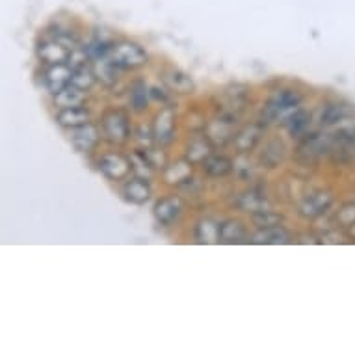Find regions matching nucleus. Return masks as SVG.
<instances>
[{
    "instance_id": "nucleus-6",
    "label": "nucleus",
    "mask_w": 355,
    "mask_h": 355,
    "mask_svg": "<svg viewBox=\"0 0 355 355\" xmlns=\"http://www.w3.org/2000/svg\"><path fill=\"white\" fill-rule=\"evenodd\" d=\"M71 76H73V69L69 65L62 64H53L45 73V86L49 87L51 94H60L64 87H67L71 84Z\"/></svg>"
},
{
    "instance_id": "nucleus-22",
    "label": "nucleus",
    "mask_w": 355,
    "mask_h": 355,
    "mask_svg": "<svg viewBox=\"0 0 355 355\" xmlns=\"http://www.w3.org/2000/svg\"><path fill=\"white\" fill-rule=\"evenodd\" d=\"M285 155V146L281 140H272L268 146L264 147V151L261 155V164L266 168H277L279 162L283 160Z\"/></svg>"
},
{
    "instance_id": "nucleus-1",
    "label": "nucleus",
    "mask_w": 355,
    "mask_h": 355,
    "mask_svg": "<svg viewBox=\"0 0 355 355\" xmlns=\"http://www.w3.org/2000/svg\"><path fill=\"white\" fill-rule=\"evenodd\" d=\"M108 58L116 64L117 69H138L147 64L146 51L130 41H121L114 45Z\"/></svg>"
},
{
    "instance_id": "nucleus-7",
    "label": "nucleus",
    "mask_w": 355,
    "mask_h": 355,
    "mask_svg": "<svg viewBox=\"0 0 355 355\" xmlns=\"http://www.w3.org/2000/svg\"><path fill=\"white\" fill-rule=\"evenodd\" d=\"M333 203L331 193L327 192H315L307 196L300 205V214L305 218H318L326 212Z\"/></svg>"
},
{
    "instance_id": "nucleus-29",
    "label": "nucleus",
    "mask_w": 355,
    "mask_h": 355,
    "mask_svg": "<svg viewBox=\"0 0 355 355\" xmlns=\"http://www.w3.org/2000/svg\"><path fill=\"white\" fill-rule=\"evenodd\" d=\"M337 223L340 227H352V225H355V203L344 205L343 209L338 210Z\"/></svg>"
},
{
    "instance_id": "nucleus-27",
    "label": "nucleus",
    "mask_w": 355,
    "mask_h": 355,
    "mask_svg": "<svg viewBox=\"0 0 355 355\" xmlns=\"http://www.w3.org/2000/svg\"><path fill=\"white\" fill-rule=\"evenodd\" d=\"M262 205H264V198L257 192H245L236 199V207L244 212H251V214L261 210Z\"/></svg>"
},
{
    "instance_id": "nucleus-21",
    "label": "nucleus",
    "mask_w": 355,
    "mask_h": 355,
    "mask_svg": "<svg viewBox=\"0 0 355 355\" xmlns=\"http://www.w3.org/2000/svg\"><path fill=\"white\" fill-rule=\"evenodd\" d=\"M94 71H95V75H97V78H99L103 84H106V86L116 84L117 67L116 64L108 58V56H101V58H97V62H95L94 65Z\"/></svg>"
},
{
    "instance_id": "nucleus-18",
    "label": "nucleus",
    "mask_w": 355,
    "mask_h": 355,
    "mask_svg": "<svg viewBox=\"0 0 355 355\" xmlns=\"http://www.w3.org/2000/svg\"><path fill=\"white\" fill-rule=\"evenodd\" d=\"M203 169L209 177L220 179V177H227L233 171V162L227 157H209L203 162Z\"/></svg>"
},
{
    "instance_id": "nucleus-28",
    "label": "nucleus",
    "mask_w": 355,
    "mask_h": 355,
    "mask_svg": "<svg viewBox=\"0 0 355 355\" xmlns=\"http://www.w3.org/2000/svg\"><path fill=\"white\" fill-rule=\"evenodd\" d=\"M149 105V97H147V87L144 82H136L135 86L130 87V106L135 112H144Z\"/></svg>"
},
{
    "instance_id": "nucleus-16",
    "label": "nucleus",
    "mask_w": 355,
    "mask_h": 355,
    "mask_svg": "<svg viewBox=\"0 0 355 355\" xmlns=\"http://www.w3.org/2000/svg\"><path fill=\"white\" fill-rule=\"evenodd\" d=\"M181 214V205L179 201L173 198H166L157 201L155 205V218H157L158 223H162V225H169V223H173L177 218Z\"/></svg>"
},
{
    "instance_id": "nucleus-19",
    "label": "nucleus",
    "mask_w": 355,
    "mask_h": 355,
    "mask_svg": "<svg viewBox=\"0 0 355 355\" xmlns=\"http://www.w3.org/2000/svg\"><path fill=\"white\" fill-rule=\"evenodd\" d=\"M54 99H56V105L60 108H73V106H82V103L86 101V94L73 84H69L60 94L54 95Z\"/></svg>"
},
{
    "instance_id": "nucleus-8",
    "label": "nucleus",
    "mask_w": 355,
    "mask_h": 355,
    "mask_svg": "<svg viewBox=\"0 0 355 355\" xmlns=\"http://www.w3.org/2000/svg\"><path fill=\"white\" fill-rule=\"evenodd\" d=\"M71 51L73 49L65 45L64 41L58 40V37H54L53 41H45L43 45H40V56L51 65L65 62L71 56Z\"/></svg>"
},
{
    "instance_id": "nucleus-10",
    "label": "nucleus",
    "mask_w": 355,
    "mask_h": 355,
    "mask_svg": "<svg viewBox=\"0 0 355 355\" xmlns=\"http://www.w3.org/2000/svg\"><path fill=\"white\" fill-rule=\"evenodd\" d=\"M262 130H264V127H262L261 123L242 128L239 135L233 138V144H234V147H236V151L239 153L253 151L257 144H259V140H261Z\"/></svg>"
},
{
    "instance_id": "nucleus-26",
    "label": "nucleus",
    "mask_w": 355,
    "mask_h": 355,
    "mask_svg": "<svg viewBox=\"0 0 355 355\" xmlns=\"http://www.w3.org/2000/svg\"><path fill=\"white\" fill-rule=\"evenodd\" d=\"M251 220H253V223H255L259 229H268V227H275V225H279L281 221H283V218H281L279 214L272 212V210L261 209L251 214Z\"/></svg>"
},
{
    "instance_id": "nucleus-20",
    "label": "nucleus",
    "mask_w": 355,
    "mask_h": 355,
    "mask_svg": "<svg viewBox=\"0 0 355 355\" xmlns=\"http://www.w3.org/2000/svg\"><path fill=\"white\" fill-rule=\"evenodd\" d=\"M164 80H166V84L169 86V89H173L177 94H190V92H193L192 78L188 75H184L182 71H168L166 76H164Z\"/></svg>"
},
{
    "instance_id": "nucleus-23",
    "label": "nucleus",
    "mask_w": 355,
    "mask_h": 355,
    "mask_svg": "<svg viewBox=\"0 0 355 355\" xmlns=\"http://www.w3.org/2000/svg\"><path fill=\"white\" fill-rule=\"evenodd\" d=\"M95 78H97L95 71L92 67H87L86 64H80L73 69L71 84L78 87V89H82V92H87L95 84Z\"/></svg>"
},
{
    "instance_id": "nucleus-15",
    "label": "nucleus",
    "mask_w": 355,
    "mask_h": 355,
    "mask_svg": "<svg viewBox=\"0 0 355 355\" xmlns=\"http://www.w3.org/2000/svg\"><path fill=\"white\" fill-rule=\"evenodd\" d=\"M71 141H73V146H75L76 151L87 153L97 146V141H99V132H97V128L92 127V125L87 123L84 127L75 128V135H73Z\"/></svg>"
},
{
    "instance_id": "nucleus-9",
    "label": "nucleus",
    "mask_w": 355,
    "mask_h": 355,
    "mask_svg": "<svg viewBox=\"0 0 355 355\" xmlns=\"http://www.w3.org/2000/svg\"><path fill=\"white\" fill-rule=\"evenodd\" d=\"M355 114V108H352L346 103H329V105L324 106V110L320 114L322 125L326 127H333V125H338L340 121H346L348 117H352Z\"/></svg>"
},
{
    "instance_id": "nucleus-3",
    "label": "nucleus",
    "mask_w": 355,
    "mask_h": 355,
    "mask_svg": "<svg viewBox=\"0 0 355 355\" xmlns=\"http://www.w3.org/2000/svg\"><path fill=\"white\" fill-rule=\"evenodd\" d=\"M302 95L297 94L296 89H283L279 94H275L272 99L266 103L264 110H262V121L272 123L275 119H279L285 112L294 110L296 106L302 103Z\"/></svg>"
},
{
    "instance_id": "nucleus-2",
    "label": "nucleus",
    "mask_w": 355,
    "mask_h": 355,
    "mask_svg": "<svg viewBox=\"0 0 355 355\" xmlns=\"http://www.w3.org/2000/svg\"><path fill=\"white\" fill-rule=\"evenodd\" d=\"M333 147V138L331 136L320 135V132H313L307 135L300 141V146L296 149L297 160H302L303 164H313L316 162L322 155L331 153Z\"/></svg>"
},
{
    "instance_id": "nucleus-11",
    "label": "nucleus",
    "mask_w": 355,
    "mask_h": 355,
    "mask_svg": "<svg viewBox=\"0 0 355 355\" xmlns=\"http://www.w3.org/2000/svg\"><path fill=\"white\" fill-rule=\"evenodd\" d=\"M218 240L223 244H242L248 240V231L240 221L227 220L218 225Z\"/></svg>"
},
{
    "instance_id": "nucleus-13",
    "label": "nucleus",
    "mask_w": 355,
    "mask_h": 355,
    "mask_svg": "<svg viewBox=\"0 0 355 355\" xmlns=\"http://www.w3.org/2000/svg\"><path fill=\"white\" fill-rule=\"evenodd\" d=\"M253 244H264V245H279V244H291L292 236L285 227L275 225V227L261 229L259 233L251 240Z\"/></svg>"
},
{
    "instance_id": "nucleus-24",
    "label": "nucleus",
    "mask_w": 355,
    "mask_h": 355,
    "mask_svg": "<svg viewBox=\"0 0 355 355\" xmlns=\"http://www.w3.org/2000/svg\"><path fill=\"white\" fill-rule=\"evenodd\" d=\"M209 157H210L209 138L190 141V146L187 147V158L190 164H199V162L203 164Z\"/></svg>"
},
{
    "instance_id": "nucleus-17",
    "label": "nucleus",
    "mask_w": 355,
    "mask_h": 355,
    "mask_svg": "<svg viewBox=\"0 0 355 355\" xmlns=\"http://www.w3.org/2000/svg\"><path fill=\"white\" fill-rule=\"evenodd\" d=\"M123 193L130 203L144 205L147 203V199L151 198V188L144 179H130L123 188Z\"/></svg>"
},
{
    "instance_id": "nucleus-5",
    "label": "nucleus",
    "mask_w": 355,
    "mask_h": 355,
    "mask_svg": "<svg viewBox=\"0 0 355 355\" xmlns=\"http://www.w3.org/2000/svg\"><path fill=\"white\" fill-rule=\"evenodd\" d=\"M99 169L112 181H123L132 171V164L121 155H105L99 160Z\"/></svg>"
},
{
    "instance_id": "nucleus-25",
    "label": "nucleus",
    "mask_w": 355,
    "mask_h": 355,
    "mask_svg": "<svg viewBox=\"0 0 355 355\" xmlns=\"http://www.w3.org/2000/svg\"><path fill=\"white\" fill-rule=\"evenodd\" d=\"M311 123V114L305 110H296L294 114L286 117V128L291 136H302L305 132V128Z\"/></svg>"
},
{
    "instance_id": "nucleus-14",
    "label": "nucleus",
    "mask_w": 355,
    "mask_h": 355,
    "mask_svg": "<svg viewBox=\"0 0 355 355\" xmlns=\"http://www.w3.org/2000/svg\"><path fill=\"white\" fill-rule=\"evenodd\" d=\"M175 130V114L169 108H164L155 119V138L160 144H168L173 138Z\"/></svg>"
},
{
    "instance_id": "nucleus-4",
    "label": "nucleus",
    "mask_w": 355,
    "mask_h": 355,
    "mask_svg": "<svg viewBox=\"0 0 355 355\" xmlns=\"http://www.w3.org/2000/svg\"><path fill=\"white\" fill-rule=\"evenodd\" d=\"M103 132H105L106 140L112 144H123L128 140L130 136V128H128V117L119 110L108 112L103 119Z\"/></svg>"
},
{
    "instance_id": "nucleus-12",
    "label": "nucleus",
    "mask_w": 355,
    "mask_h": 355,
    "mask_svg": "<svg viewBox=\"0 0 355 355\" xmlns=\"http://www.w3.org/2000/svg\"><path fill=\"white\" fill-rule=\"evenodd\" d=\"M56 123L64 128H80L89 123V112L82 106H73V108H62Z\"/></svg>"
}]
</instances>
